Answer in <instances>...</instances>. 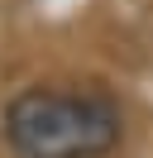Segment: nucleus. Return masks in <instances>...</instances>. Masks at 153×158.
<instances>
[{
    "label": "nucleus",
    "mask_w": 153,
    "mask_h": 158,
    "mask_svg": "<svg viewBox=\"0 0 153 158\" xmlns=\"http://www.w3.org/2000/svg\"><path fill=\"white\" fill-rule=\"evenodd\" d=\"M120 129V106L105 91L29 86L5 106V144L19 158H105Z\"/></svg>",
    "instance_id": "1"
}]
</instances>
